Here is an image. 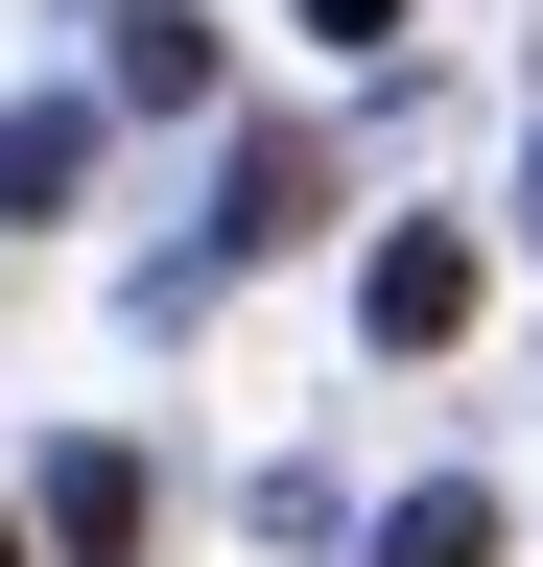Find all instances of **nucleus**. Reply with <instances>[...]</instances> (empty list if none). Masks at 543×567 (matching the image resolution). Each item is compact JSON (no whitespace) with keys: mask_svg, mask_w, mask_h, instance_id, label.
<instances>
[{"mask_svg":"<svg viewBox=\"0 0 543 567\" xmlns=\"http://www.w3.org/2000/svg\"><path fill=\"white\" fill-rule=\"evenodd\" d=\"M95 189V95H0V213H72Z\"/></svg>","mask_w":543,"mask_h":567,"instance_id":"obj_2","label":"nucleus"},{"mask_svg":"<svg viewBox=\"0 0 543 567\" xmlns=\"http://www.w3.org/2000/svg\"><path fill=\"white\" fill-rule=\"evenodd\" d=\"M48 544H72V567H143V450H48Z\"/></svg>","mask_w":543,"mask_h":567,"instance_id":"obj_3","label":"nucleus"},{"mask_svg":"<svg viewBox=\"0 0 543 567\" xmlns=\"http://www.w3.org/2000/svg\"><path fill=\"white\" fill-rule=\"evenodd\" d=\"M355 331H378V354H449V331H472V237H426V213H401V237L355 260Z\"/></svg>","mask_w":543,"mask_h":567,"instance_id":"obj_1","label":"nucleus"},{"mask_svg":"<svg viewBox=\"0 0 543 567\" xmlns=\"http://www.w3.org/2000/svg\"><path fill=\"white\" fill-rule=\"evenodd\" d=\"M0 567H24V520H0Z\"/></svg>","mask_w":543,"mask_h":567,"instance_id":"obj_6","label":"nucleus"},{"mask_svg":"<svg viewBox=\"0 0 543 567\" xmlns=\"http://www.w3.org/2000/svg\"><path fill=\"white\" fill-rule=\"evenodd\" d=\"M307 24H331V48H401V0H307Z\"/></svg>","mask_w":543,"mask_h":567,"instance_id":"obj_5","label":"nucleus"},{"mask_svg":"<svg viewBox=\"0 0 543 567\" xmlns=\"http://www.w3.org/2000/svg\"><path fill=\"white\" fill-rule=\"evenodd\" d=\"M378 567H497V496H472V473H426V496L378 520Z\"/></svg>","mask_w":543,"mask_h":567,"instance_id":"obj_4","label":"nucleus"}]
</instances>
